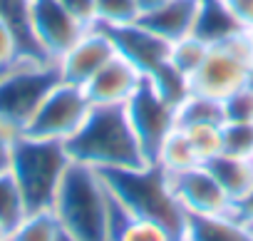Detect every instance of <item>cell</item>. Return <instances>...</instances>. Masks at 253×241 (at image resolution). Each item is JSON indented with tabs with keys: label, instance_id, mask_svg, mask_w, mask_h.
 <instances>
[{
	"label": "cell",
	"instance_id": "21",
	"mask_svg": "<svg viewBox=\"0 0 253 241\" xmlns=\"http://www.w3.org/2000/svg\"><path fill=\"white\" fill-rule=\"evenodd\" d=\"M62 234L60 219L52 209H35L13 226L10 241H60Z\"/></svg>",
	"mask_w": 253,
	"mask_h": 241
},
{
	"label": "cell",
	"instance_id": "2",
	"mask_svg": "<svg viewBox=\"0 0 253 241\" xmlns=\"http://www.w3.org/2000/svg\"><path fill=\"white\" fill-rule=\"evenodd\" d=\"M52 211L62 231L75 241H112L114 201L97 169L72 162L57 189Z\"/></svg>",
	"mask_w": 253,
	"mask_h": 241
},
{
	"label": "cell",
	"instance_id": "35",
	"mask_svg": "<svg viewBox=\"0 0 253 241\" xmlns=\"http://www.w3.org/2000/svg\"><path fill=\"white\" fill-rule=\"evenodd\" d=\"M0 241H10V226H5L0 221Z\"/></svg>",
	"mask_w": 253,
	"mask_h": 241
},
{
	"label": "cell",
	"instance_id": "18",
	"mask_svg": "<svg viewBox=\"0 0 253 241\" xmlns=\"http://www.w3.org/2000/svg\"><path fill=\"white\" fill-rule=\"evenodd\" d=\"M112 201H114V196H112ZM112 241H179V239L169 229H164L162 224L134 216L114 201Z\"/></svg>",
	"mask_w": 253,
	"mask_h": 241
},
{
	"label": "cell",
	"instance_id": "23",
	"mask_svg": "<svg viewBox=\"0 0 253 241\" xmlns=\"http://www.w3.org/2000/svg\"><path fill=\"white\" fill-rule=\"evenodd\" d=\"M28 214V204H25V196L15 182V177L10 174V169L0 172V221L5 226H13Z\"/></svg>",
	"mask_w": 253,
	"mask_h": 241
},
{
	"label": "cell",
	"instance_id": "19",
	"mask_svg": "<svg viewBox=\"0 0 253 241\" xmlns=\"http://www.w3.org/2000/svg\"><path fill=\"white\" fill-rule=\"evenodd\" d=\"M223 99L201 95V92H189V97L176 107V125L179 127H194V125H223Z\"/></svg>",
	"mask_w": 253,
	"mask_h": 241
},
{
	"label": "cell",
	"instance_id": "9",
	"mask_svg": "<svg viewBox=\"0 0 253 241\" xmlns=\"http://www.w3.org/2000/svg\"><path fill=\"white\" fill-rule=\"evenodd\" d=\"M28 8L35 43L50 62H57V57H62L87 30L75 15L65 10L60 0H28Z\"/></svg>",
	"mask_w": 253,
	"mask_h": 241
},
{
	"label": "cell",
	"instance_id": "22",
	"mask_svg": "<svg viewBox=\"0 0 253 241\" xmlns=\"http://www.w3.org/2000/svg\"><path fill=\"white\" fill-rule=\"evenodd\" d=\"M167 102H171L174 107H179L186 97H189V92H191V77L189 75H184L171 60L169 62H164L159 70H154L149 77H144Z\"/></svg>",
	"mask_w": 253,
	"mask_h": 241
},
{
	"label": "cell",
	"instance_id": "17",
	"mask_svg": "<svg viewBox=\"0 0 253 241\" xmlns=\"http://www.w3.org/2000/svg\"><path fill=\"white\" fill-rule=\"evenodd\" d=\"M204 167L218 179V184L226 189V194L233 201L241 199L253 187V159L251 157L221 152L213 159H209Z\"/></svg>",
	"mask_w": 253,
	"mask_h": 241
},
{
	"label": "cell",
	"instance_id": "32",
	"mask_svg": "<svg viewBox=\"0 0 253 241\" xmlns=\"http://www.w3.org/2000/svg\"><path fill=\"white\" fill-rule=\"evenodd\" d=\"M226 5L238 18V23L243 25V30H251L253 28V0H226Z\"/></svg>",
	"mask_w": 253,
	"mask_h": 241
},
{
	"label": "cell",
	"instance_id": "13",
	"mask_svg": "<svg viewBox=\"0 0 253 241\" xmlns=\"http://www.w3.org/2000/svg\"><path fill=\"white\" fill-rule=\"evenodd\" d=\"M107 33L112 35L117 55H122L124 60H129L144 77H149L154 70H159L164 62H169L171 43L162 40L159 35H154L142 23H132V25H124V28H112Z\"/></svg>",
	"mask_w": 253,
	"mask_h": 241
},
{
	"label": "cell",
	"instance_id": "31",
	"mask_svg": "<svg viewBox=\"0 0 253 241\" xmlns=\"http://www.w3.org/2000/svg\"><path fill=\"white\" fill-rule=\"evenodd\" d=\"M23 132H18L10 122H5L0 117V172H5L10 167V157H13V147H15V140L20 137Z\"/></svg>",
	"mask_w": 253,
	"mask_h": 241
},
{
	"label": "cell",
	"instance_id": "1",
	"mask_svg": "<svg viewBox=\"0 0 253 241\" xmlns=\"http://www.w3.org/2000/svg\"><path fill=\"white\" fill-rule=\"evenodd\" d=\"M72 162L97 172L152 164L129 125L124 107H92L82 127L65 142Z\"/></svg>",
	"mask_w": 253,
	"mask_h": 241
},
{
	"label": "cell",
	"instance_id": "28",
	"mask_svg": "<svg viewBox=\"0 0 253 241\" xmlns=\"http://www.w3.org/2000/svg\"><path fill=\"white\" fill-rule=\"evenodd\" d=\"M20 62H30V60L23 57V48H20L15 30L0 15V72H8L10 67H15Z\"/></svg>",
	"mask_w": 253,
	"mask_h": 241
},
{
	"label": "cell",
	"instance_id": "3",
	"mask_svg": "<svg viewBox=\"0 0 253 241\" xmlns=\"http://www.w3.org/2000/svg\"><path fill=\"white\" fill-rule=\"evenodd\" d=\"M99 174L119 206L134 216L162 224L181 241L186 229V211L181 209L171 187V177L164 169L157 164H142Z\"/></svg>",
	"mask_w": 253,
	"mask_h": 241
},
{
	"label": "cell",
	"instance_id": "26",
	"mask_svg": "<svg viewBox=\"0 0 253 241\" xmlns=\"http://www.w3.org/2000/svg\"><path fill=\"white\" fill-rule=\"evenodd\" d=\"M206 52H209V45H206L204 40H199V38H194V35H186V38L171 43V55H169V60H171L184 75L191 77V75L201 67Z\"/></svg>",
	"mask_w": 253,
	"mask_h": 241
},
{
	"label": "cell",
	"instance_id": "34",
	"mask_svg": "<svg viewBox=\"0 0 253 241\" xmlns=\"http://www.w3.org/2000/svg\"><path fill=\"white\" fill-rule=\"evenodd\" d=\"M167 3L169 0H139V8H142V15H147V13H152V10L167 5Z\"/></svg>",
	"mask_w": 253,
	"mask_h": 241
},
{
	"label": "cell",
	"instance_id": "24",
	"mask_svg": "<svg viewBox=\"0 0 253 241\" xmlns=\"http://www.w3.org/2000/svg\"><path fill=\"white\" fill-rule=\"evenodd\" d=\"M139 0H97V25L107 30L139 23Z\"/></svg>",
	"mask_w": 253,
	"mask_h": 241
},
{
	"label": "cell",
	"instance_id": "29",
	"mask_svg": "<svg viewBox=\"0 0 253 241\" xmlns=\"http://www.w3.org/2000/svg\"><path fill=\"white\" fill-rule=\"evenodd\" d=\"M223 114H226V122L253 125V90L243 85L241 90L228 95L223 99Z\"/></svg>",
	"mask_w": 253,
	"mask_h": 241
},
{
	"label": "cell",
	"instance_id": "7",
	"mask_svg": "<svg viewBox=\"0 0 253 241\" xmlns=\"http://www.w3.org/2000/svg\"><path fill=\"white\" fill-rule=\"evenodd\" d=\"M251 62H253V50L246 33L226 43L211 45L201 67L191 75V90L216 99H226L228 95H233L246 85Z\"/></svg>",
	"mask_w": 253,
	"mask_h": 241
},
{
	"label": "cell",
	"instance_id": "4",
	"mask_svg": "<svg viewBox=\"0 0 253 241\" xmlns=\"http://www.w3.org/2000/svg\"><path fill=\"white\" fill-rule=\"evenodd\" d=\"M70 164H72V157L65 142L38 140L30 135H20L15 140L8 169L25 196L28 211L52 209V201L57 196V189Z\"/></svg>",
	"mask_w": 253,
	"mask_h": 241
},
{
	"label": "cell",
	"instance_id": "14",
	"mask_svg": "<svg viewBox=\"0 0 253 241\" xmlns=\"http://www.w3.org/2000/svg\"><path fill=\"white\" fill-rule=\"evenodd\" d=\"M184 241H253V226L236 211L186 216Z\"/></svg>",
	"mask_w": 253,
	"mask_h": 241
},
{
	"label": "cell",
	"instance_id": "38",
	"mask_svg": "<svg viewBox=\"0 0 253 241\" xmlns=\"http://www.w3.org/2000/svg\"><path fill=\"white\" fill-rule=\"evenodd\" d=\"M60 241H75V239H72V236H67V234H62V236H60Z\"/></svg>",
	"mask_w": 253,
	"mask_h": 241
},
{
	"label": "cell",
	"instance_id": "8",
	"mask_svg": "<svg viewBox=\"0 0 253 241\" xmlns=\"http://www.w3.org/2000/svg\"><path fill=\"white\" fill-rule=\"evenodd\" d=\"M124 112L129 117V125L147 154L149 162H154L162 142L179 127L176 125V107L167 102L147 80L142 87L132 95V99L124 104Z\"/></svg>",
	"mask_w": 253,
	"mask_h": 241
},
{
	"label": "cell",
	"instance_id": "36",
	"mask_svg": "<svg viewBox=\"0 0 253 241\" xmlns=\"http://www.w3.org/2000/svg\"><path fill=\"white\" fill-rule=\"evenodd\" d=\"M246 87H251V90H253V62H251V67H248V77H246Z\"/></svg>",
	"mask_w": 253,
	"mask_h": 241
},
{
	"label": "cell",
	"instance_id": "10",
	"mask_svg": "<svg viewBox=\"0 0 253 241\" xmlns=\"http://www.w3.org/2000/svg\"><path fill=\"white\" fill-rule=\"evenodd\" d=\"M171 187L186 216H209V214L233 211V199L226 194V189L204 164L171 174Z\"/></svg>",
	"mask_w": 253,
	"mask_h": 241
},
{
	"label": "cell",
	"instance_id": "5",
	"mask_svg": "<svg viewBox=\"0 0 253 241\" xmlns=\"http://www.w3.org/2000/svg\"><path fill=\"white\" fill-rule=\"evenodd\" d=\"M92 102L84 92V87L57 80L50 92L42 97L23 135L38 137V140H52V142H67L89 117Z\"/></svg>",
	"mask_w": 253,
	"mask_h": 241
},
{
	"label": "cell",
	"instance_id": "40",
	"mask_svg": "<svg viewBox=\"0 0 253 241\" xmlns=\"http://www.w3.org/2000/svg\"><path fill=\"white\" fill-rule=\"evenodd\" d=\"M181 241H184V239H181Z\"/></svg>",
	"mask_w": 253,
	"mask_h": 241
},
{
	"label": "cell",
	"instance_id": "6",
	"mask_svg": "<svg viewBox=\"0 0 253 241\" xmlns=\"http://www.w3.org/2000/svg\"><path fill=\"white\" fill-rule=\"evenodd\" d=\"M57 80L55 62H20L8 72H0V117L23 132Z\"/></svg>",
	"mask_w": 253,
	"mask_h": 241
},
{
	"label": "cell",
	"instance_id": "30",
	"mask_svg": "<svg viewBox=\"0 0 253 241\" xmlns=\"http://www.w3.org/2000/svg\"><path fill=\"white\" fill-rule=\"evenodd\" d=\"M60 3L84 28H94L97 25V0H60Z\"/></svg>",
	"mask_w": 253,
	"mask_h": 241
},
{
	"label": "cell",
	"instance_id": "25",
	"mask_svg": "<svg viewBox=\"0 0 253 241\" xmlns=\"http://www.w3.org/2000/svg\"><path fill=\"white\" fill-rule=\"evenodd\" d=\"M199 157L201 164L213 159L216 154L223 152V125H194V127H181Z\"/></svg>",
	"mask_w": 253,
	"mask_h": 241
},
{
	"label": "cell",
	"instance_id": "12",
	"mask_svg": "<svg viewBox=\"0 0 253 241\" xmlns=\"http://www.w3.org/2000/svg\"><path fill=\"white\" fill-rule=\"evenodd\" d=\"M144 75L122 55H114L102 65L84 85V92L92 107H124L132 95L142 87Z\"/></svg>",
	"mask_w": 253,
	"mask_h": 241
},
{
	"label": "cell",
	"instance_id": "37",
	"mask_svg": "<svg viewBox=\"0 0 253 241\" xmlns=\"http://www.w3.org/2000/svg\"><path fill=\"white\" fill-rule=\"evenodd\" d=\"M246 38H248V43H251V50H253V28H251V30H246Z\"/></svg>",
	"mask_w": 253,
	"mask_h": 241
},
{
	"label": "cell",
	"instance_id": "11",
	"mask_svg": "<svg viewBox=\"0 0 253 241\" xmlns=\"http://www.w3.org/2000/svg\"><path fill=\"white\" fill-rule=\"evenodd\" d=\"M114 55H117V50H114L112 35H109L104 28L94 25V28H87V30L80 35V40H77L62 57H57L55 67H57L60 80L84 87L87 80H89L102 65H107Z\"/></svg>",
	"mask_w": 253,
	"mask_h": 241
},
{
	"label": "cell",
	"instance_id": "16",
	"mask_svg": "<svg viewBox=\"0 0 253 241\" xmlns=\"http://www.w3.org/2000/svg\"><path fill=\"white\" fill-rule=\"evenodd\" d=\"M196 5L199 0H169L167 5L147 13L139 18L144 28H149L154 35H159L167 43H176L194 30L196 20Z\"/></svg>",
	"mask_w": 253,
	"mask_h": 241
},
{
	"label": "cell",
	"instance_id": "27",
	"mask_svg": "<svg viewBox=\"0 0 253 241\" xmlns=\"http://www.w3.org/2000/svg\"><path fill=\"white\" fill-rule=\"evenodd\" d=\"M223 152L251 157L253 154V125L223 122Z\"/></svg>",
	"mask_w": 253,
	"mask_h": 241
},
{
	"label": "cell",
	"instance_id": "15",
	"mask_svg": "<svg viewBox=\"0 0 253 241\" xmlns=\"http://www.w3.org/2000/svg\"><path fill=\"white\" fill-rule=\"evenodd\" d=\"M241 33H246V30L238 23V18L231 13V8L226 5V0H199L196 20H194V30H191L194 38L204 40L211 48V45L226 43Z\"/></svg>",
	"mask_w": 253,
	"mask_h": 241
},
{
	"label": "cell",
	"instance_id": "33",
	"mask_svg": "<svg viewBox=\"0 0 253 241\" xmlns=\"http://www.w3.org/2000/svg\"><path fill=\"white\" fill-rule=\"evenodd\" d=\"M233 211H236L243 221H248V224L253 226V187H251L241 199L233 201Z\"/></svg>",
	"mask_w": 253,
	"mask_h": 241
},
{
	"label": "cell",
	"instance_id": "39",
	"mask_svg": "<svg viewBox=\"0 0 253 241\" xmlns=\"http://www.w3.org/2000/svg\"><path fill=\"white\" fill-rule=\"evenodd\" d=\"M251 159H253V154H251Z\"/></svg>",
	"mask_w": 253,
	"mask_h": 241
},
{
	"label": "cell",
	"instance_id": "20",
	"mask_svg": "<svg viewBox=\"0 0 253 241\" xmlns=\"http://www.w3.org/2000/svg\"><path fill=\"white\" fill-rule=\"evenodd\" d=\"M152 164H157L159 169H164V172L171 177V174L186 172V169H191V167H196V164H201V162H199V157H196V152H194V147H191L186 132H184L181 127H176V130L162 142V147H159V152H157V157H154Z\"/></svg>",
	"mask_w": 253,
	"mask_h": 241
}]
</instances>
